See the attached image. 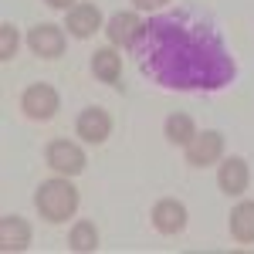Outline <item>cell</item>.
Segmentation results:
<instances>
[{
    "instance_id": "cell-1",
    "label": "cell",
    "mask_w": 254,
    "mask_h": 254,
    "mask_svg": "<svg viewBox=\"0 0 254 254\" xmlns=\"http://www.w3.org/2000/svg\"><path fill=\"white\" fill-rule=\"evenodd\" d=\"M34 207H38V217L44 224H64L71 220L75 210H78V187L71 183V176H51L38 183L34 190Z\"/></svg>"
},
{
    "instance_id": "cell-2",
    "label": "cell",
    "mask_w": 254,
    "mask_h": 254,
    "mask_svg": "<svg viewBox=\"0 0 254 254\" xmlns=\"http://www.w3.org/2000/svg\"><path fill=\"white\" fill-rule=\"evenodd\" d=\"M20 109H24V116L31 119V122H48V119L58 116L61 109V95L55 85H48V81H34V85H27L24 92H20Z\"/></svg>"
},
{
    "instance_id": "cell-3",
    "label": "cell",
    "mask_w": 254,
    "mask_h": 254,
    "mask_svg": "<svg viewBox=\"0 0 254 254\" xmlns=\"http://www.w3.org/2000/svg\"><path fill=\"white\" fill-rule=\"evenodd\" d=\"M44 163L55 170L58 176H78L88 166V156L75 139H51L44 146Z\"/></svg>"
},
{
    "instance_id": "cell-4",
    "label": "cell",
    "mask_w": 254,
    "mask_h": 254,
    "mask_svg": "<svg viewBox=\"0 0 254 254\" xmlns=\"http://www.w3.org/2000/svg\"><path fill=\"white\" fill-rule=\"evenodd\" d=\"M149 220H153V227H156L163 237H176L183 234V227H187V203L183 200H176V196H163L153 203V210H149Z\"/></svg>"
},
{
    "instance_id": "cell-5",
    "label": "cell",
    "mask_w": 254,
    "mask_h": 254,
    "mask_svg": "<svg viewBox=\"0 0 254 254\" xmlns=\"http://www.w3.org/2000/svg\"><path fill=\"white\" fill-rule=\"evenodd\" d=\"M75 136H78L85 146H102L105 139L112 136V116H109L102 105L81 109L78 119H75Z\"/></svg>"
},
{
    "instance_id": "cell-6",
    "label": "cell",
    "mask_w": 254,
    "mask_h": 254,
    "mask_svg": "<svg viewBox=\"0 0 254 254\" xmlns=\"http://www.w3.org/2000/svg\"><path fill=\"white\" fill-rule=\"evenodd\" d=\"M183 156L190 166L196 170H207V166H217L224 159V136L217 129H207V132H196L190 146H183Z\"/></svg>"
},
{
    "instance_id": "cell-7",
    "label": "cell",
    "mask_w": 254,
    "mask_h": 254,
    "mask_svg": "<svg viewBox=\"0 0 254 254\" xmlns=\"http://www.w3.org/2000/svg\"><path fill=\"white\" fill-rule=\"evenodd\" d=\"M68 31H61L58 24H34L31 31H27V48L44 61H55L61 58L64 51H68V38H64Z\"/></svg>"
},
{
    "instance_id": "cell-8",
    "label": "cell",
    "mask_w": 254,
    "mask_h": 254,
    "mask_svg": "<svg viewBox=\"0 0 254 254\" xmlns=\"http://www.w3.org/2000/svg\"><path fill=\"white\" fill-rule=\"evenodd\" d=\"M146 31V20L139 17L136 10H119L105 20V38L112 48H132Z\"/></svg>"
},
{
    "instance_id": "cell-9",
    "label": "cell",
    "mask_w": 254,
    "mask_h": 254,
    "mask_svg": "<svg viewBox=\"0 0 254 254\" xmlns=\"http://www.w3.org/2000/svg\"><path fill=\"white\" fill-rule=\"evenodd\" d=\"M64 31L78 41H88L92 34L105 31V17L95 3H75L68 14H64Z\"/></svg>"
},
{
    "instance_id": "cell-10",
    "label": "cell",
    "mask_w": 254,
    "mask_h": 254,
    "mask_svg": "<svg viewBox=\"0 0 254 254\" xmlns=\"http://www.w3.org/2000/svg\"><path fill=\"white\" fill-rule=\"evenodd\" d=\"M251 183V170H248V159L241 156H227L217 163V187L224 196H241Z\"/></svg>"
},
{
    "instance_id": "cell-11",
    "label": "cell",
    "mask_w": 254,
    "mask_h": 254,
    "mask_svg": "<svg viewBox=\"0 0 254 254\" xmlns=\"http://www.w3.org/2000/svg\"><path fill=\"white\" fill-rule=\"evenodd\" d=\"M31 237H34L31 220H24L20 214L0 217V251H3V254H20V251H27V248H31Z\"/></svg>"
},
{
    "instance_id": "cell-12",
    "label": "cell",
    "mask_w": 254,
    "mask_h": 254,
    "mask_svg": "<svg viewBox=\"0 0 254 254\" xmlns=\"http://www.w3.org/2000/svg\"><path fill=\"white\" fill-rule=\"evenodd\" d=\"M92 75L102 85H119V78H122V55H119V48L105 44V48L92 51Z\"/></svg>"
},
{
    "instance_id": "cell-13",
    "label": "cell",
    "mask_w": 254,
    "mask_h": 254,
    "mask_svg": "<svg viewBox=\"0 0 254 254\" xmlns=\"http://www.w3.org/2000/svg\"><path fill=\"white\" fill-rule=\"evenodd\" d=\"M231 237L237 244H254V200H241L234 210H231Z\"/></svg>"
},
{
    "instance_id": "cell-14",
    "label": "cell",
    "mask_w": 254,
    "mask_h": 254,
    "mask_svg": "<svg viewBox=\"0 0 254 254\" xmlns=\"http://www.w3.org/2000/svg\"><path fill=\"white\" fill-rule=\"evenodd\" d=\"M163 132H166V142H173V146H190L196 136V122L187 112H173V116H166Z\"/></svg>"
},
{
    "instance_id": "cell-15",
    "label": "cell",
    "mask_w": 254,
    "mask_h": 254,
    "mask_svg": "<svg viewBox=\"0 0 254 254\" xmlns=\"http://www.w3.org/2000/svg\"><path fill=\"white\" fill-rule=\"evenodd\" d=\"M68 248L75 254H95L98 251V227L92 220H78L68 231Z\"/></svg>"
},
{
    "instance_id": "cell-16",
    "label": "cell",
    "mask_w": 254,
    "mask_h": 254,
    "mask_svg": "<svg viewBox=\"0 0 254 254\" xmlns=\"http://www.w3.org/2000/svg\"><path fill=\"white\" fill-rule=\"evenodd\" d=\"M17 48H20V31L10 20H3V24H0V61L7 64V61L17 55Z\"/></svg>"
},
{
    "instance_id": "cell-17",
    "label": "cell",
    "mask_w": 254,
    "mask_h": 254,
    "mask_svg": "<svg viewBox=\"0 0 254 254\" xmlns=\"http://www.w3.org/2000/svg\"><path fill=\"white\" fill-rule=\"evenodd\" d=\"M136 3V10H159V7H166L170 0H132Z\"/></svg>"
},
{
    "instance_id": "cell-18",
    "label": "cell",
    "mask_w": 254,
    "mask_h": 254,
    "mask_svg": "<svg viewBox=\"0 0 254 254\" xmlns=\"http://www.w3.org/2000/svg\"><path fill=\"white\" fill-rule=\"evenodd\" d=\"M44 3H48L51 10H71V7H75L78 0H44Z\"/></svg>"
}]
</instances>
